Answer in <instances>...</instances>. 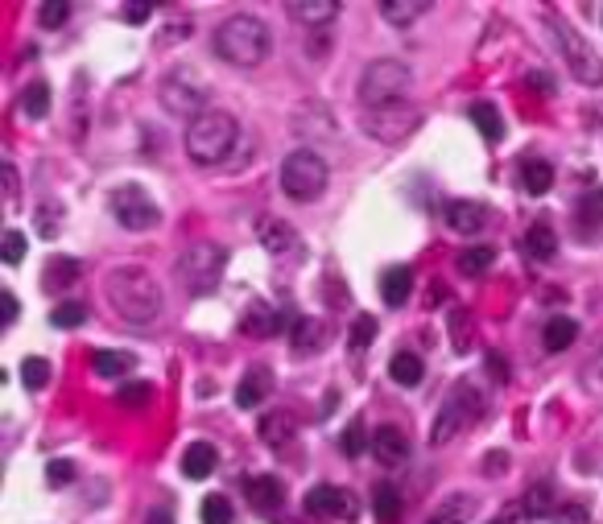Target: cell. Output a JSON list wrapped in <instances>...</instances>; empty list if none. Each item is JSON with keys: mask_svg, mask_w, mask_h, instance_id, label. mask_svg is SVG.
<instances>
[{"mask_svg": "<svg viewBox=\"0 0 603 524\" xmlns=\"http://www.w3.org/2000/svg\"><path fill=\"white\" fill-rule=\"evenodd\" d=\"M578 240H599L603 236V190H587V198L578 203Z\"/></svg>", "mask_w": 603, "mask_h": 524, "instance_id": "22", "label": "cell"}, {"mask_svg": "<svg viewBox=\"0 0 603 524\" xmlns=\"http://www.w3.org/2000/svg\"><path fill=\"white\" fill-rule=\"evenodd\" d=\"M21 260H25V236H21V231H5V265H13L17 268Z\"/></svg>", "mask_w": 603, "mask_h": 524, "instance_id": "44", "label": "cell"}, {"mask_svg": "<svg viewBox=\"0 0 603 524\" xmlns=\"http://www.w3.org/2000/svg\"><path fill=\"white\" fill-rule=\"evenodd\" d=\"M554 252H558V236H554V227H549V223H533L529 236H525V257L549 260Z\"/></svg>", "mask_w": 603, "mask_h": 524, "instance_id": "30", "label": "cell"}, {"mask_svg": "<svg viewBox=\"0 0 603 524\" xmlns=\"http://www.w3.org/2000/svg\"><path fill=\"white\" fill-rule=\"evenodd\" d=\"M372 454H377L380 467H401V462L409 458V438H406V429L380 426L377 434H372Z\"/></svg>", "mask_w": 603, "mask_h": 524, "instance_id": "17", "label": "cell"}, {"mask_svg": "<svg viewBox=\"0 0 603 524\" xmlns=\"http://www.w3.org/2000/svg\"><path fill=\"white\" fill-rule=\"evenodd\" d=\"M66 17H71V5L66 0H50V5L37 9V25H45V29H63Z\"/></svg>", "mask_w": 603, "mask_h": 524, "instance_id": "43", "label": "cell"}, {"mask_svg": "<svg viewBox=\"0 0 603 524\" xmlns=\"http://www.w3.org/2000/svg\"><path fill=\"white\" fill-rule=\"evenodd\" d=\"M256 244H261L269 257H294V252H302V240H297V231L289 227L286 219H261L256 223Z\"/></svg>", "mask_w": 603, "mask_h": 524, "instance_id": "15", "label": "cell"}, {"mask_svg": "<svg viewBox=\"0 0 603 524\" xmlns=\"http://www.w3.org/2000/svg\"><path fill=\"white\" fill-rule=\"evenodd\" d=\"M244 491H248V504H253L256 512H277V508L286 504V488H281L277 475H253Z\"/></svg>", "mask_w": 603, "mask_h": 524, "instance_id": "20", "label": "cell"}, {"mask_svg": "<svg viewBox=\"0 0 603 524\" xmlns=\"http://www.w3.org/2000/svg\"><path fill=\"white\" fill-rule=\"evenodd\" d=\"M368 446H372V434L364 421H351V426L343 429V454H347V458H360Z\"/></svg>", "mask_w": 603, "mask_h": 524, "instance_id": "38", "label": "cell"}, {"mask_svg": "<svg viewBox=\"0 0 603 524\" xmlns=\"http://www.w3.org/2000/svg\"><path fill=\"white\" fill-rule=\"evenodd\" d=\"M529 83H533V87H541V96H549V91H554L549 75H541V71H533V75H529Z\"/></svg>", "mask_w": 603, "mask_h": 524, "instance_id": "53", "label": "cell"}, {"mask_svg": "<svg viewBox=\"0 0 603 524\" xmlns=\"http://www.w3.org/2000/svg\"><path fill=\"white\" fill-rule=\"evenodd\" d=\"M426 13H430L426 0H380V17H385L388 25H397V29L417 25Z\"/></svg>", "mask_w": 603, "mask_h": 524, "instance_id": "23", "label": "cell"}, {"mask_svg": "<svg viewBox=\"0 0 603 524\" xmlns=\"http://www.w3.org/2000/svg\"><path fill=\"white\" fill-rule=\"evenodd\" d=\"M75 273H79V265H71V260H55V268L45 273V289H58V281H75Z\"/></svg>", "mask_w": 603, "mask_h": 524, "instance_id": "48", "label": "cell"}, {"mask_svg": "<svg viewBox=\"0 0 603 524\" xmlns=\"http://www.w3.org/2000/svg\"><path fill=\"white\" fill-rule=\"evenodd\" d=\"M487 372H492V376H500V380H505V376H508V372H505V364H500V359H496V356L487 359Z\"/></svg>", "mask_w": 603, "mask_h": 524, "instance_id": "54", "label": "cell"}, {"mask_svg": "<svg viewBox=\"0 0 603 524\" xmlns=\"http://www.w3.org/2000/svg\"><path fill=\"white\" fill-rule=\"evenodd\" d=\"M240 330H244L248 338H273V335H281V330H286V318H281L277 306L253 302L248 310L240 314Z\"/></svg>", "mask_w": 603, "mask_h": 524, "instance_id": "16", "label": "cell"}, {"mask_svg": "<svg viewBox=\"0 0 603 524\" xmlns=\"http://www.w3.org/2000/svg\"><path fill=\"white\" fill-rule=\"evenodd\" d=\"M377 318H372V314H360V318L351 322V330H347V347L351 351H364V347L372 343V338H377Z\"/></svg>", "mask_w": 603, "mask_h": 524, "instance_id": "39", "label": "cell"}, {"mask_svg": "<svg viewBox=\"0 0 603 524\" xmlns=\"http://www.w3.org/2000/svg\"><path fill=\"white\" fill-rule=\"evenodd\" d=\"M261 442L265 446H286V442H294V434H297V421H294V413H286V409H277V413H269V418L261 421Z\"/></svg>", "mask_w": 603, "mask_h": 524, "instance_id": "26", "label": "cell"}, {"mask_svg": "<svg viewBox=\"0 0 603 524\" xmlns=\"http://www.w3.org/2000/svg\"><path fill=\"white\" fill-rule=\"evenodd\" d=\"M45 479H50V488H63V483H71L75 479V462L55 458L50 467H45Z\"/></svg>", "mask_w": 603, "mask_h": 524, "instance_id": "47", "label": "cell"}, {"mask_svg": "<svg viewBox=\"0 0 603 524\" xmlns=\"http://www.w3.org/2000/svg\"><path fill=\"white\" fill-rule=\"evenodd\" d=\"M554 524H595V520H591V508L587 504H562L554 512Z\"/></svg>", "mask_w": 603, "mask_h": 524, "instance_id": "45", "label": "cell"}, {"mask_svg": "<svg viewBox=\"0 0 603 524\" xmlns=\"http://www.w3.org/2000/svg\"><path fill=\"white\" fill-rule=\"evenodd\" d=\"M327 161L315 149H294L281 161V190H286L294 203H315L327 190Z\"/></svg>", "mask_w": 603, "mask_h": 524, "instance_id": "5", "label": "cell"}, {"mask_svg": "<svg viewBox=\"0 0 603 524\" xmlns=\"http://www.w3.org/2000/svg\"><path fill=\"white\" fill-rule=\"evenodd\" d=\"M591 120H595V125H599V128H603V104H595V112H591Z\"/></svg>", "mask_w": 603, "mask_h": 524, "instance_id": "55", "label": "cell"}, {"mask_svg": "<svg viewBox=\"0 0 603 524\" xmlns=\"http://www.w3.org/2000/svg\"><path fill=\"white\" fill-rule=\"evenodd\" d=\"M240 145V120L232 112H203L186 125V153L195 166H219Z\"/></svg>", "mask_w": 603, "mask_h": 524, "instance_id": "3", "label": "cell"}, {"mask_svg": "<svg viewBox=\"0 0 603 524\" xmlns=\"http://www.w3.org/2000/svg\"><path fill=\"white\" fill-rule=\"evenodd\" d=\"M447 223H450V231H459V236H476V231H484V223H487V207L476 203V198H455V203L447 207Z\"/></svg>", "mask_w": 603, "mask_h": 524, "instance_id": "19", "label": "cell"}, {"mask_svg": "<svg viewBox=\"0 0 603 524\" xmlns=\"http://www.w3.org/2000/svg\"><path fill=\"white\" fill-rule=\"evenodd\" d=\"M162 104L170 107L174 116L198 120V116H203V104H207V83L198 79L195 71L178 66V71H170V75H166V83H162Z\"/></svg>", "mask_w": 603, "mask_h": 524, "instance_id": "10", "label": "cell"}, {"mask_svg": "<svg viewBox=\"0 0 603 524\" xmlns=\"http://www.w3.org/2000/svg\"><path fill=\"white\" fill-rule=\"evenodd\" d=\"M145 524H174V512L170 508H154V512L145 516Z\"/></svg>", "mask_w": 603, "mask_h": 524, "instance_id": "52", "label": "cell"}, {"mask_svg": "<svg viewBox=\"0 0 603 524\" xmlns=\"http://www.w3.org/2000/svg\"><path fill=\"white\" fill-rule=\"evenodd\" d=\"M211 45H216V54L232 66H261L273 50V34L265 21L248 17V13H236V17H227L216 25Z\"/></svg>", "mask_w": 603, "mask_h": 524, "instance_id": "2", "label": "cell"}, {"mask_svg": "<svg viewBox=\"0 0 603 524\" xmlns=\"http://www.w3.org/2000/svg\"><path fill=\"white\" fill-rule=\"evenodd\" d=\"M50 322H55L58 330H75V327L87 322V306H83V302H58L55 314H50Z\"/></svg>", "mask_w": 603, "mask_h": 524, "instance_id": "37", "label": "cell"}, {"mask_svg": "<svg viewBox=\"0 0 603 524\" xmlns=\"http://www.w3.org/2000/svg\"><path fill=\"white\" fill-rule=\"evenodd\" d=\"M21 380H25V388H29V392L45 388V384H50V364H45L42 356H29L25 364H21Z\"/></svg>", "mask_w": 603, "mask_h": 524, "instance_id": "42", "label": "cell"}, {"mask_svg": "<svg viewBox=\"0 0 603 524\" xmlns=\"http://www.w3.org/2000/svg\"><path fill=\"white\" fill-rule=\"evenodd\" d=\"M549 34H554V42H558L562 58H567L570 75H575L583 87H603V58L595 54V45L587 42L583 34H578L570 21H549Z\"/></svg>", "mask_w": 603, "mask_h": 524, "instance_id": "6", "label": "cell"}, {"mask_svg": "<svg viewBox=\"0 0 603 524\" xmlns=\"http://www.w3.org/2000/svg\"><path fill=\"white\" fill-rule=\"evenodd\" d=\"M91 368H95V376H104V380H120V376L133 368V356H125V351H95Z\"/></svg>", "mask_w": 603, "mask_h": 524, "instance_id": "32", "label": "cell"}, {"mask_svg": "<svg viewBox=\"0 0 603 524\" xmlns=\"http://www.w3.org/2000/svg\"><path fill=\"white\" fill-rule=\"evenodd\" d=\"M149 5H125V21H136V25H141V21H149Z\"/></svg>", "mask_w": 603, "mask_h": 524, "instance_id": "50", "label": "cell"}, {"mask_svg": "<svg viewBox=\"0 0 603 524\" xmlns=\"http://www.w3.org/2000/svg\"><path fill=\"white\" fill-rule=\"evenodd\" d=\"M216 462H219L216 446L195 442V446H186V454H182V475H186V479H207V475L216 471Z\"/></svg>", "mask_w": 603, "mask_h": 524, "instance_id": "24", "label": "cell"}, {"mask_svg": "<svg viewBox=\"0 0 603 524\" xmlns=\"http://www.w3.org/2000/svg\"><path fill=\"white\" fill-rule=\"evenodd\" d=\"M409 87H414V71L401 58H377L360 75V104H364V112L406 104Z\"/></svg>", "mask_w": 603, "mask_h": 524, "instance_id": "4", "label": "cell"}, {"mask_svg": "<svg viewBox=\"0 0 603 524\" xmlns=\"http://www.w3.org/2000/svg\"><path fill=\"white\" fill-rule=\"evenodd\" d=\"M112 215H116V223L128 231H154L157 223H162V211H157V203L149 198L145 186H116L112 190Z\"/></svg>", "mask_w": 603, "mask_h": 524, "instance_id": "11", "label": "cell"}, {"mask_svg": "<svg viewBox=\"0 0 603 524\" xmlns=\"http://www.w3.org/2000/svg\"><path fill=\"white\" fill-rule=\"evenodd\" d=\"M224 265H227V257H224L219 244L198 240V244H190V248L178 257V277H182V285H186L190 294L203 297V294H211V289L219 285Z\"/></svg>", "mask_w": 603, "mask_h": 524, "instance_id": "7", "label": "cell"}, {"mask_svg": "<svg viewBox=\"0 0 603 524\" xmlns=\"http://www.w3.org/2000/svg\"><path fill=\"white\" fill-rule=\"evenodd\" d=\"M521 190L533 195V198L549 195V190H554V166H549V161H525L521 166Z\"/></svg>", "mask_w": 603, "mask_h": 524, "instance_id": "27", "label": "cell"}, {"mask_svg": "<svg viewBox=\"0 0 603 524\" xmlns=\"http://www.w3.org/2000/svg\"><path fill=\"white\" fill-rule=\"evenodd\" d=\"M21 112H25L29 120H42V116L50 112V87H45V83H29V87L21 91Z\"/></svg>", "mask_w": 603, "mask_h": 524, "instance_id": "35", "label": "cell"}, {"mask_svg": "<svg viewBox=\"0 0 603 524\" xmlns=\"http://www.w3.org/2000/svg\"><path fill=\"white\" fill-rule=\"evenodd\" d=\"M5 190H9V207H13V203H17V190L21 186H17V169H13L9 161H5Z\"/></svg>", "mask_w": 603, "mask_h": 524, "instance_id": "49", "label": "cell"}, {"mask_svg": "<svg viewBox=\"0 0 603 524\" xmlns=\"http://www.w3.org/2000/svg\"><path fill=\"white\" fill-rule=\"evenodd\" d=\"M108 302L133 327H149L162 314V285L141 265H120L108 273Z\"/></svg>", "mask_w": 603, "mask_h": 524, "instance_id": "1", "label": "cell"}, {"mask_svg": "<svg viewBox=\"0 0 603 524\" xmlns=\"http://www.w3.org/2000/svg\"><path fill=\"white\" fill-rule=\"evenodd\" d=\"M17 314H21V306H17V297L9 294V289H5V327H13V322H17Z\"/></svg>", "mask_w": 603, "mask_h": 524, "instance_id": "51", "label": "cell"}, {"mask_svg": "<svg viewBox=\"0 0 603 524\" xmlns=\"http://www.w3.org/2000/svg\"><path fill=\"white\" fill-rule=\"evenodd\" d=\"M471 512H476V499H471V496H450L447 504L430 516V524H463Z\"/></svg>", "mask_w": 603, "mask_h": 524, "instance_id": "34", "label": "cell"}, {"mask_svg": "<svg viewBox=\"0 0 603 524\" xmlns=\"http://www.w3.org/2000/svg\"><path fill=\"white\" fill-rule=\"evenodd\" d=\"M327 343H331V327H327L323 318H310V314H302V318L289 322V347H294V356L310 359V356H318Z\"/></svg>", "mask_w": 603, "mask_h": 524, "instance_id": "13", "label": "cell"}, {"mask_svg": "<svg viewBox=\"0 0 603 524\" xmlns=\"http://www.w3.org/2000/svg\"><path fill=\"white\" fill-rule=\"evenodd\" d=\"M479 409H484V400H479V392L471 388V384H455L450 388V397L442 400L438 418H434V429H430V442L442 446L450 442L455 434H463V429L471 426V421L479 418Z\"/></svg>", "mask_w": 603, "mask_h": 524, "instance_id": "8", "label": "cell"}, {"mask_svg": "<svg viewBox=\"0 0 603 524\" xmlns=\"http://www.w3.org/2000/svg\"><path fill=\"white\" fill-rule=\"evenodd\" d=\"M471 125L479 128V136H484V141H500V136H505V120H500L496 104H487V99L471 104Z\"/></svg>", "mask_w": 603, "mask_h": 524, "instance_id": "29", "label": "cell"}, {"mask_svg": "<svg viewBox=\"0 0 603 524\" xmlns=\"http://www.w3.org/2000/svg\"><path fill=\"white\" fill-rule=\"evenodd\" d=\"M286 13L315 37V34H331V21L339 17V5L335 0H297V5H286Z\"/></svg>", "mask_w": 603, "mask_h": 524, "instance_id": "14", "label": "cell"}, {"mask_svg": "<svg viewBox=\"0 0 603 524\" xmlns=\"http://www.w3.org/2000/svg\"><path fill=\"white\" fill-rule=\"evenodd\" d=\"M558 508H554V483L541 479L533 483L529 491H525V516H533V520H541V516H554Z\"/></svg>", "mask_w": 603, "mask_h": 524, "instance_id": "31", "label": "cell"}, {"mask_svg": "<svg viewBox=\"0 0 603 524\" xmlns=\"http://www.w3.org/2000/svg\"><path fill=\"white\" fill-rule=\"evenodd\" d=\"M388 376H393L401 388H417V384H422V376H426L422 356H414V351H401V356H393V359H388Z\"/></svg>", "mask_w": 603, "mask_h": 524, "instance_id": "28", "label": "cell"}, {"mask_svg": "<svg viewBox=\"0 0 603 524\" xmlns=\"http://www.w3.org/2000/svg\"><path fill=\"white\" fill-rule=\"evenodd\" d=\"M154 397V384H145V380H136V384H125V388L116 392V400L120 405H145V400Z\"/></svg>", "mask_w": 603, "mask_h": 524, "instance_id": "46", "label": "cell"}, {"mask_svg": "<svg viewBox=\"0 0 603 524\" xmlns=\"http://www.w3.org/2000/svg\"><path fill=\"white\" fill-rule=\"evenodd\" d=\"M372 508H377V520L393 524L397 516H401V496H397L393 483H377V491H372Z\"/></svg>", "mask_w": 603, "mask_h": 524, "instance_id": "33", "label": "cell"}, {"mask_svg": "<svg viewBox=\"0 0 603 524\" xmlns=\"http://www.w3.org/2000/svg\"><path fill=\"white\" fill-rule=\"evenodd\" d=\"M409 294H414V268L409 265H393L385 268V277H380V297H385V306H406Z\"/></svg>", "mask_w": 603, "mask_h": 524, "instance_id": "21", "label": "cell"}, {"mask_svg": "<svg viewBox=\"0 0 603 524\" xmlns=\"http://www.w3.org/2000/svg\"><path fill=\"white\" fill-rule=\"evenodd\" d=\"M422 125V107L414 104H393V107H377V112H364L360 128L372 136V141H385V145H397L406 136L417 133Z\"/></svg>", "mask_w": 603, "mask_h": 524, "instance_id": "9", "label": "cell"}, {"mask_svg": "<svg viewBox=\"0 0 603 524\" xmlns=\"http://www.w3.org/2000/svg\"><path fill=\"white\" fill-rule=\"evenodd\" d=\"M307 512L323 516V520H356L360 504L347 488H335V483H318V488L307 491Z\"/></svg>", "mask_w": 603, "mask_h": 524, "instance_id": "12", "label": "cell"}, {"mask_svg": "<svg viewBox=\"0 0 603 524\" xmlns=\"http://www.w3.org/2000/svg\"><path fill=\"white\" fill-rule=\"evenodd\" d=\"M34 223H37V236H42V240H58V231H63V207L45 203Z\"/></svg>", "mask_w": 603, "mask_h": 524, "instance_id": "40", "label": "cell"}, {"mask_svg": "<svg viewBox=\"0 0 603 524\" xmlns=\"http://www.w3.org/2000/svg\"><path fill=\"white\" fill-rule=\"evenodd\" d=\"M198 516H203V524H232L236 520L232 499H227V496H207V499H203V508H198Z\"/></svg>", "mask_w": 603, "mask_h": 524, "instance_id": "36", "label": "cell"}, {"mask_svg": "<svg viewBox=\"0 0 603 524\" xmlns=\"http://www.w3.org/2000/svg\"><path fill=\"white\" fill-rule=\"evenodd\" d=\"M269 392H273V372L265 364H256L240 376V384H236V405H240V409H256V405H265Z\"/></svg>", "mask_w": 603, "mask_h": 524, "instance_id": "18", "label": "cell"}, {"mask_svg": "<svg viewBox=\"0 0 603 524\" xmlns=\"http://www.w3.org/2000/svg\"><path fill=\"white\" fill-rule=\"evenodd\" d=\"M578 338V322L567 318V314H554V318L546 322V330H541V343H546L549 356H558V351H567L570 343Z\"/></svg>", "mask_w": 603, "mask_h": 524, "instance_id": "25", "label": "cell"}, {"mask_svg": "<svg viewBox=\"0 0 603 524\" xmlns=\"http://www.w3.org/2000/svg\"><path fill=\"white\" fill-rule=\"evenodd\" d=\"M492 257H496L492 248H467L459 257V273L463 277H484L487 268H492Z\"/></svg>", "mask_w": 603, "mask_h": 524, "instance_id": "41", "label": "cell"}]
</instances>
